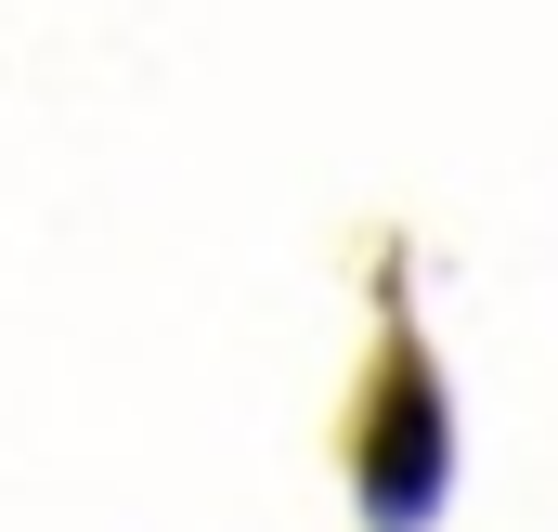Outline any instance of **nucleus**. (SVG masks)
I'll list each match as a JSON object with an SVG mask.
<instances>
[{"mask_svg": "<svg viewBox=\"0 0 558 532\" xmlns=\"http://www.w3.org/2000/svg\"><path fill=\"white\" fill-rule=\"evenodd\" d=\"M441 455H454V428H441V402H428L416 364H390V390H377V428H364V494H377V520L416 532L441 507Z\"/></svg>", "mask_w": 558, "mask_h": 532, "instance_id": "obj_1", "label": "nucleus"}]
</instances>
